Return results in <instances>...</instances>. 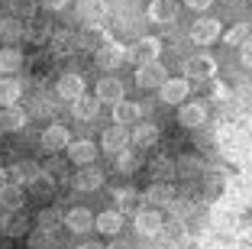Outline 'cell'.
I'll list each match as a JSON object with an SVG mask.
<instances>
[{"mask_svg":"<svg viewBox=\"0 0 252 249\" xmlns=\"http://www.w3.org/2000/svg\"><path fill=\"white\" fill-rule=\"evenodd\" d=\"M133 227L139 236H162L165 233V217L158 207H142V211H136V220H133Z\"/></svg>","mask_w":252,"mask_h":249,"instance_id":"cell-1","label":"cell"},{"mask_svg":"<svg viewBox=\"0 0 252 249\" xmlns=\"http://www.w3.org/2000/svg\"><path fill=\"white\" fill-rule=\"evenodd\" d=\"M217 74V62L210 55H191L185 59V78L188 81H210Z\"/></svg>","mask_w":252,"mask_h":249,"instance_id":"cell-2","label":"cell"},{"mask_svg":"<svg viewBox=\"0 0 252 249\" xmlns=\"http://www.w3.org/2000/svg\"><path fill=\"white\" fill-rule=\"evenodd\" d=\"M168 78V68L162 65V62H142L139 65V71H136V84H139V88H162V81Z\"/></svg>","mask_w":252,"mask_h":249,"instance_id":"cell-3","label":"cell"},{"mask_svg":"<svg viewBox=\"0 0 252 249\" xmlns=\"http://www.w3.org/2000/svg\"><path fill=\"white\" fill-rule=\"evenodd\" d=\"M39 142H42L45 152H62V149H68V142H71V133L62 123H49L42 130V136H39Z\"/></svg>","mask_w":252,"mask_h":249,"instance_id":"cell-4","label":"cell"},{"mask_svg":"<svg viewBox=\"0 0 252 249\" xmlns=\"http://www.w3.org/2000/svg\"><path fill=\"white\" fill-rule=\"evenodd\" d=\"M158 55H162V39H156V36H142V39H136L133 42V49H129V59L133 62H156Z\"/></svg>","mask_w":252,"mask_h":249,"instance_id":"cell-5","label":"cell"},{"mask_svg":"<svg viewBox=\"0 0 252 249\" xmlns=\"http://www.w3.org/2000/svg\"><path fill=\"white\" fill-rule=\"evenodd\" d=\"M220 36H223L220 20H197L191 26V42L194 45H210V42H217Z\"/></svg>","mask_w":252,"mask_h":249,"instance_id":"cell-6","label":"cell"},{"mask_svg":"<svg viewBox=\"0 0 252 249\" xmlns=\"http://www.w3.org/2000/svg\"><path fill=\"white\" fill-rule=\"evenodd\" d=\"M158 94H162L165 104H185V97L191 94V81L188 78H165Z\"/></svg>","mask_w":252,"mask_h":249,"instance_id":"cell-7","label":"cell"},{"mask_svg":"<svg viewBox=\"0 0 252 249\" xmlns=\"http://www.w3.org/2000/svg\"><path fill=\"white\" fill-rule=\"evenodd\" d=\"M55 94L62 97V101H78V97L84 94V78L81 74H74V71H68V74H62L59 78V84H55Z\"/></svg>","mask_w":252,"mask_h":249,"instance_id":"cell-8","label":"cell"},{"mask_svg":"<svg viewBox=\"0 0 252 249\" xmlns=\"http://www.w3.org/2000/svg\"><path fill=\"white\" fill-rule=\"evenodd\" d=\"M146 16L152 23H158V26H168L171 20H178V3H175V0H152Z\"/></svg>","mask_w":252,"mask_h":249,"instance_id":"cell-9","label":"cell"},{"mask_svg":"<svg viewBox=\"0 0 252 249\" xmlns=\"http://www.w3.org/2000/svg\"><path fill=\"white\" fill-rule=\"evenodd\" d=\"M71 113L78 120H84V123H91V120H97L100 117V97H91L88 91H84L81 97H78V101H71Z\"/></svg>","mask_w":252,"mask_h":249,"instance_id":"cell-10","label":"cell"},{"mask_svg":"<svg viewBox=\"0 0 252 249\" xmlns=\"http://www.w3.org/2000/svg\"><path fill=\"white\" fill-rule=\"evenodd\" d=\"M126 146H129V133H126L123 123H117V126H110V130H104V136H100V149H104V152L117 155L120 149H126Z\"/></svg>","mask_w":252,"mask_h":249,"instance_id":"cell-11","label":"cell"},{"mask_svg":"<svg viewBox=\"0 0 252 249\" xmlns=\"http://www.w3.org/2000/svg\"><path fill=\"white\" fill-rule=\"evenodd\" d=\"M178 123L188 126V130H197V126H204V123H207V107H204V104L185 101V104H181V110H178Z\"/></svg>","mask_w":252,"mask_h":249,"instance_id":"cell-12","label":"cell"},{"mask_svg":"<svg viewBox=\"0 0 252 249\" xmlns=\"http://www.w3.org/2000/svg\"><path fill=\"white\" fill-rule=\"evenodd\" d=\"M71 181H74V188H78V191H97L100 184H104V172L94 169V162H91V165H81V169L74 172Z\"/></svg>","mask_w":252,"mask_h":249,"instance_id":"cell-13","label":"cell"},{"mask_svg":"<svg viewBox=\"0 0 252 249\" xmlns=\"http://www.w3.org/2000/svg\"><path fill=\"white\" fill-rule=\"evenodd\" d=\"M94 59H97V65L104 68V71H113V68L123 65V45H117V42H104L100 49L94 52Z\"/></svg>","mask_w":252,"mask_h":249,"instance_id":"cell-14","label":"cell"},{"mask_svg":"<svg viewBox=\"0 0 252 249\" xmlns=\"http://www.w3.org/2000/svg\"><path fill=\"white\" fill-rule=\"evenodd\" d=\"M65 152H68V159H71L74 165H91V162L97 159V152H100V149H97L91 140H78V142H68Z\"/></svg>","mask_w":252,"mask_h":249,"instance_id":"cell-15","label":"cell"},{"mask_svg":"<svg viewBox=\"0 0 252 249\" xmlns=\"http://www.w3.org/2000/svg\"><path fill=\"white\" fill-rule=\"evenodd\" d=\"M65 227L71 233H88V230H94V213L88 207H74V211L65 213Z\"/></svg>","mask_w":252,"mask_h":249,"instance_id":"cell-16","label":"cell"},{"mask_svg":"<svg viewBox=\"0 0 252 249\" xmlns=\"http://www.w3.org/2000/svg\"><path fill=\"white\" fill-rule=\"evenodd\" d=\"M39 172H42V169H39L36 162H16L13 169H7V178L13 184H30V188H32V181L39 178Z\"/></svg>","mask_w":252,"mask_h":249,"instance_id":"cell-17","label":"cell"},{"mask_svg":"<svg viewBox=\"0 0 252 249\" xmlns=\"http://www.w3.org/2000/svg\"><path fill=\"white\" fill-rule=\"evenodd\" d=\"M94 230H100L104 236H117L123 230V211H104L94 217Z\"/></svg>","mask_w":252,"mask_h":249,"instance_id":"cell-18","label":"cell"},{"mask_svg":"<svg viewBox=\"0 0 252 249\" xmlns=\"http://www.w3.org/2000/svg\"><path fill=\"white\" fill-rule=\"evenodd\" d=\"M97 97H100V104H117V101H123V81H117V78H100L97 81V91H94Z\"/></svg>","mask_w":252,"mask_h":249,"instance_id":"cell-19","label":"cell"},{"mask_svg":"<svg viewBox=\"0 0 252 249\" xmlns=\"http://www.w3.org/2000/svg\"><path fill=\"white\" fill-rule=\"evenodd\" d=\"M26 126V113H23L16 104L10 107H0V133H16Z\"/></svg>","mask_w":252,"mask_h":249,"instance_id":"cell-20","label":"cell"},{"mask_svg":"<svg viewBox=\"0 0 252 249\" xmlns=\"http://www.w3.org/2000/svg\"><path fill=\"white\" fill-rule=\"evenodd\" d=\"M142 198L149 201V207H158V211H162V207H168L171 201H175V191H171V184L158 181V184H152V188H149Z\"/></svg>","mask_w":252,"mask_h":249,"instance_id":"cell-21","label":"cell"},{"mask_svg":"<svg viewBox=\"0 0 252 249\" xmlns=\"http://www.w3.org/2000/svg\"><path fill=\"white\" fill-rule=\"evenodd\" d=\"M139 117H142V107L139 104H133V101H117L113 104V120L117 123H139Z\"/></svg>","mask_w":252,"mask_h":249,"instance_id":"cell-22","label":"cell"},{"mask_svg":"<svg viewBox=\"0 0 252 249\" xmlns=\"http://www.w3.org/2000/svg\"><path fill=\"white\" fill-rule=\"evenodd\" d=\"M0 207L3 211H23V184H3L0 188Z\"/></svg>","mask_w":252,"mask_h":249,"instance_id":"cell-23","label":"cell"},{"mask_svg":"<svg viewBox=\"0 0 252 249\" xmlns=\"http://www.w3.org/2000/svg\"><path fill=\"white\" fill-rule=\"evenodd\" d=\"M156 140H158V126L156 123H136L133 136H129V142H136V146H142V149L156 146Z\"/></svg>","mask_w":252,"mask_h":249,"instance_id":"cell-24","label":"cell"},{"mask_svg":"<svg viewBox=\"0 0 252 249\" xmlns=\"http://www.w3.org/2000/svg\"><path fill=\"white\" fill-rule=\"evenodd\" d=\"M249 39H252V23H236V26H230V30L223 33V42L226 45H239V49H243Z\"/></svg>","mask_w":252,"mask_h":249,"instance_id":"cell-25","label":"cell"},{"mask_svg":"<svg viewBox=\"0 0 252 249\" xmlns=\"http://www.w3.org/2000/svg\"><path fill=\"white\" fill-rule=\"evenodd\" d=\"M113 201H117V211H139L142 194L133 191V188H117L113 191Z\"/></svg>","mask_w":252,"mask_h":249,"instance_id":"cell-26","label":"cell"},{"mask_svg":"<svg viewBox=\"0 0 252 249\" xmlns=\"http://www.w3.org/2000/svg\"><path fill=\"white\" fill-rule=\"evenodd\" d=\"M23 94V84L16 78H0V107H10V104H16Z\"/></svg>","mask_w":252,"mask_h":249,"instance_id":"cell-27","label":"cell"},{"mask_svg":"<svg viewBox=\"0 0 252 249\" xmlns=\"http://www.w3.org/2000/svg\"><path fill=\"white\" fill-rule=\"evenodd\" d=\"M23 68V55L16 49H0V71L3 74H13Z\"/></svg>","mask_w":252,"mask_h":249,"instance_id":"cell-28","label":"cell"},{"mask_svg":"<svg viewBox=\"0 0 252 249\" xmlns=\"http://www.w3.org/2000/svg\"><path fill=\"white\" fill-rule=\"evenodd\" d=\"M49 33H52V30H49V23H42V20H36V16H32V20H30V30H26V39H30L32 45H42L45 39H49Z\"/></svg>","mask_w":252,"mask_h":249,"instance_id":"cell-29","label":"cell"},{"mask_svg":"<svg viewBox=\"0 0 252 249\" xmlns=\"http://www.w3.org/2000/svg\"><path fill=\"white\" fill-rule=\"evenodd\" d=\"M10 10H13V16L16 20H32L36 16V10H39V0H10Z\"/></svg>","mask_w":252,"mask_h":249,"instance_id":"cell-30","label":"cell"},{"mask_svg":"<svg viewBox=\"0 0 252 249\" xmlns=\"http://www.w3.org/2000/svg\"><path fill=\"white\" fill-rule=\"evenodd\" d=\"M7 236H23L26 230H30V223H26V217H23L20 211H10V217H7Z\"/></svg>","mask_w":252,"mask_h":249,"instance_id":"cell-31","label":"cell"},{"mask_svg":"<svg viewBox=\"0 0 252 249\" xmlns=\"http://www.w3.org/2000/svg\"><path fill=\"white\" fill-rule=\"evenodd\" d=\"M117 169L126 172V175H133V172L139 169V159H136L133 149H120V152H117Z\"/></svg>","mask_w":252,"mask_h":249,"instance_id":"cell-32","label":"cell"},{"mask_svg":"<svg viewBox=\"0 0 252 249\" xmlns=\"http://www.w3.org/2000/svg\"><path fill=\"white\" fill-rule=\"evenodd\" d=\"M236 223H239V220H236V213H226V211H223V207H217V211H214V227L217 230H236Z\"/></svg>","mask_w":252,"mask_h":249,"instance_id":"cell-33","label":"cell"},{"mask_svg":"<svg viewBox=\"0 0 252 249\" xmlns=\"http://www.w3.org/2000/svg\"><path fill=\"white\" fill-rule=\"evenodd\" d=\"M39 223H42L45 230H52V227H59V223H65V213H62L59 207H45V211L39 213Z\"/></svg>","mask_w":252,"mask_h":249,"instance_id":"cell-34","label":"cell"},{"mask_svg":"<svg viewBox=\"0 0 252 249\" xmlns=\"http://www.w3.org/2000/svg\"><path fill=\"white\" fill-rule=\"evenodd\" d=\"M49 246H55V240H52V230H36V233L30 236V249H49Z\"/></svg>","mask_w":252,"mask_h":249,"instance_id":"cell-35","label":"cell"},{"mask_svg":"<svg viewBox=\"0 0 252 249\" xmlns=\"http://www.w3.org/2000/svg\"><path fill=\"white\" fill-rule=\"evenodd\" d=\"M104 45V33H97V30H88L81 36V49H91V52H97Z\"/></svg>","mask_w":252,"mask_h":249,"instance_id":"cell-36","label":"cell"},{"mask_svg":"<svg viewBox=\"0 0 252 249\" xmlns=\"http://www.w3.org/2000/svg\"><path fill=\"white\" fill-rule=\"evenodd\" d=\"M0 36H3V39H20L23 36L20 23H16V20H0Z\"/></svg>","mask_w":252,"mask_h":249,"instance_id":"cell-37","label":"cell"},{"mask_svg":"<svg viewBox=\"0 0 252 249\" xmlns=\"http://www.w3.org/2000/svg\"><path fill=\"white\" fill-rule=\"evenodd\" d=\"M32 188L39 191V194H52V188H55V181L49 175H45V172H39V178L36 181H32Z\"/></svg>","mask_w":252,"mask_h":249,"instance_id":"cell-38","label":"cell"},{"mask_svg":"<svg viewBox=\"0 0 252 249\" xmlns=\"http://www.w3.org/2000/svg\"><path fill=\"white\" fill-rule=\"evenodd\" d=\"M168 211L175 213V217H188V213H191V204H188L185 198H175V201L168 204Z\"/></svg>","mask_w":252,"mask_h":249,"instance_id":"cell-39","label":"cell"},{"mask_svg":"<svg viewBox=\"0 0 252 249\" xmlns=\"http://www.w3.org/2000/svg\"><path fill=\"white\" fill-rule=\"evenodd\" d=\"M52 49L59 52V55L71 52V36H68V33H59V36H55V45H52Z\"/></svg>","mask_w":252,"mask_h":249,"instance_id":"cell-40","label":"cell"},{"mask_svg":"<svg viewBox=\"0 0 252 249\" xmlns=\"http://www.w3.org/2000/svg\"><path fill=\"white\" fill-rule=\"evenodd\" d=\"M236 236L243 243H252V223H236Z\"/></svg>","mask_w":252,"mask_h":249,"instance_id":"cell-41","label":"cell"},{"mask_svg":"<svg viewBox=\"0 0 252 249\" xmlns=\"http://www.w3.org/2000/svg\"><path fill=\"white\" fill-rule=\"evenodd\" d=\"M152 175H171V162L168 159H158L156 165H152Z\"/></svg>","mask_w":252,"mask_h":249,"instance_id":"cell-42","label":"cell"},{"mask_svg":"<svg viewBox=\"0 0 252 249\" xmlns=\"http://www.w3.org/2000/svg\"><path fill=\"white\" fill-rule=\"evenodd\" d=\"M210 3H214V0H185V7L197 10V13H204V10H210Z\"/></svg>","mask_w":252,"mask_h":249,"instance_id":"cell-43","label":"cell"},{"mask_svg":"<svg viewBox=\"0 0 252 249\" xmlns=\"http://www.w3.org/2000/svg\"><path fill=\"white\" fill-rule=\"evenodd\" d=\"M45 10H65L68 7V0H39Z\"/></svg>","mask_w":252,"mask_h":249,"instance_id":"cell-44","label":"cell"},{"mask_svg":"<svg viewBox=\"0 0 252 249\" xmlns=\"http://www.w3.org/2000/svg\"><path fill=\"white\" fill-rule=\"evenodd\" d=\"M243 65H246V68L252 71V39H249V42L243 45Z\"/></svg>","mask_w":252,"mask_h":249,"instance_id":"cell-45","label":"cell"},{"mask_svg":"<svg viewBox=\"0 0 252 249\" xmlns=\"http://www.w3.org/2000/svg\"><path fill=\"white\" fill-rule=\"evenodd\" d=\"M78 249H107V246H100V243H84V246H78Z\"/></svg>","mask_w":252,"mask_h":249,"instance_id":"cell-46","label":"cell"},{"mask_svg":"<svg viewBox=\"0 0 252 249\" xmlns=\"http://www.w3.org/2000/svg\"><path fill=\"white\" fill-rule=\"evenodd\" d=\"M7 181H10V178H7V169H0V188H3Z\"/></svg>","mask_w":252,"mask_h":249,"instance_id":"cell-47","label":"cell"}]
</instances>
